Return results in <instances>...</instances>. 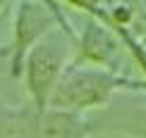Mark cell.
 Here are the masks:
<instances>
[{"instance_id":"4","label":"cell","mask_w":146,"mask_h":138,"mask_svg":"<svg viewBox=\"0 0 146 138\" xmlns=\"http://www.w3.org/2000/svg\"><path fill=\"white\" fill-rule=\"evenodd\" d=\"M122 50H125V45L117 38V33L108 24H103L101 19L91 17L86 22V26L77 33L72 64H79V67H98V69H108V71H115V74H122L120 71V55H122Z\"/></svg>"},{"instance_id":"5","label":"cell","mask_w":146,"mask_h":138,"mask_svg":"<svg viewBox=\"0 0 146 138\" xmlns=\"http://www.w3.org/2000/svg\"><path fill=\"white\" fill-rule=\"evenodd\" d=\"M31 133H34L31 138H89L91 124L86 114L50 107L46 117L31 129Z\"/></svg>"},{"instance_id":"1","label":"cell","mask_w":146,"mask_h":138,"mask_svg":"<svg viewBox=\"0 0 146 138\" xmlns=\"http://www.w3.org/2000/svg\"><path fill=\"white\" fill-rule=\"evenodd\" d=\"M74 41H77V31L62 17L60 19V26L53 29L29 52L27 64H24V83H27V93H29L31 105H34L31 129L50 110L55 88H58L60 79H62L65 69L70 67L72 55H74Z\"/></svg>"},{"instance_id":"7","label":"cell","mask_w":146,"mask_h":138,"mask_svg":"<svg viewBox=\"0 0 146 138\" xmlns=\"http://www.w3.org/2000/svg\"><path fill=\"white\" fill-rule=\"evenodd\" d=\"M5 7H7V3H0V12H3Z\"/></svg>"},{"instance_id":"2","label":"cell","mask_w":146,"mask_h":138,"mask_svg":"<svg viewBox=\"0 0 146 138\" xmlns=\"http://www.w3.org/2000/svg\"><path fill=\"white\" fill-rule=\"evenodd\" d=\"M117 93H146V81L98 67H79L70 62L55 88L50 107L89 114L98 107H106Z\"/></svg>"},{"instance_id":"6","label":"cell","mask_w":146,"mask_h":138,"mask_svg":"<svg viewBox=\"0 0 146 138\" xmlns=\"http://www.w3.org/2000/svg\"><path fill=\"white\" fill-rule=\"evenodd\" d=\"M127 133H132V136H137V138H146V110L139 112V117H137V126L129 129Z\"/></svg>"},{"instance_id":"3","label":"cell","mask_w":146,"mask_h":138,"mask_svg":"<svg viewBox=\"0 0 146 138\" xmlns=\"http://www.w3.org/2000/svg\"><path fill=\"white\" fill-rule=\"evenodd\" d=\"M62 3H17L15 5V36L10 52V71L15 79L24 76L29 52L60 26Z\"/></svg>"}]
</instances>
